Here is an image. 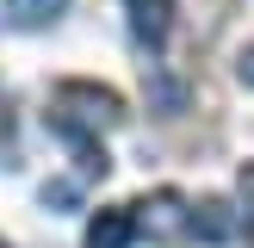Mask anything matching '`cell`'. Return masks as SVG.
Instances as JSON below:
<instances>
[{
  "mask_svg": "<svg viewBox=\"0 0 254 248\" xmlns=\"http://www.w3.org/2000/svg\"><path fill=\"white\" fill-rule=\"evenodd\" d=\"M192 236L205 248H223L236 236V205H230V198H198V205H192Z\"/></svg>",
  "mask_w": 254,
  "mask_h": 248,
  "instance_id": "3",
  "label": "cell"
},
{
  "mask_svg": "<svg viewBox=\"0 0 254 248\" xmlns=\"http://www.w3.org/2000/svg\"><path fill=\"white\" fill-rule=\"evenodd\" d=\"M236 74H242V81H248V87H254V44H248V50H242V62H236Z\"/></svg>",
  "mask_w": 254,
  "mask_h": 248,
  "instance_id": "8",
  "label": "cell"
},
{
  "mask_svg": "<svg viewBox=\"0 0 254 248\" xmlns=\"http://www.w3.org/2000/svg\"><path fill=\"white\" fill-rule=\"evenodd\" d=\"M242 205H248V217H254V168H242Z\"/></svg>",
  "mask_w": 254,
  "mask_h": 248,
  "instance_id": "9",
  "label": "cell"
},
{
  "mask_svg": "<svg viewBox=\"0 0 254 248\" xmlns=\"http://www.w3.org/2000/svg\"><path fill=\"white\" fill-rule=\"evenodd\" d=\"M130 31H136V44L161 50L168 44V0H130Z\"/></svg>",
  "mask_w": 254,
  "mask_h": 248,
  "instance_id": "5",
  "label": "cell"
},
{
  "mask_svg": "<svg viewBox=\"0 0 254 248\" xmlns=\"http://www.w3.org/2000/svg\"><path fill=\"white\" fill-rule=\"evenodd\" d=\"M136 230L155 236V242H174V236L192 230V211H186V198L174 192V186H161V192H149L143 205H136Z\"/></svg>",
  "mask_w": 254,
  "mask_h": 248,
  "instance_id": "2",
  "label": "cell"
},
{
  "mask_svg": "<svg viewBox=\"0 0 254 248\" xmlns=\"http://www.w3.org/2000/svg\"><path fill=\"white\" fill-rule=\"evenodd\" d=\"M130 236H136L130 211H93V223H87V248H130Z\"/></svg>",
  "mask_w": 254,
  "mask_h": 248,
  "instance_id": "4",
  "label": "cell"
},
{
  "mask_svg": "<svg viewBox=\"0 0 254 248\" xmlns=\"http://www.w3.org/2000/svg\"><path fill=\"white\" fill-rule=\"evenodd\" d=\"M44 205L74 211V205H81V180H50V186H44Z\"/></svg>",
  "mask_w": 254,
  "mask_h": 248,
  "instance_id": "7",
  "label": "cell"
},
{
  "mask_svg": "<svg viewBox=\"0 0 254 248\" xmlns=\"http://www.w3.org/2000/svg\"><path fill=\"white\" fill-rule=\"evenodd\" d=\"M0 248H6V242H0Z\"/></svg>",
  "mask_w": 254,
  "mask_h": 248,
  "instance_id": "10",
  "label": "cell"
},
{
  "mask_svg": "<svg viewBox=\"0 0 254 248\" xmlns=\"http://www.w3.org/2000/svg\"><path fill=\"white\" fill-rule=\"evenodd\" d=\"M62 6H68V0H6V12H12L19 25H50Z\"/></svg>",
  "mask_w": 254,
  "mask_h": 248,
  "instance_id": "6",
  "label": "cell"
},
{
  "mask_svg": "<svg viewBox=\"0 0 254 248\" xmlns=\"http://www.w3.org/2000/svg\"><path fill=\"white\" fill-rule=\"evenodd\" d=\"M124 118V99L112 93V87H93V81H62L56 93H50V124H56L62 143H99V130H112V124Z\"/></svg>",
  "mask_w": 254,
  "mask_h": 248,
  "instance_id": "1",
  "label": "cell"
}]
</instances>
